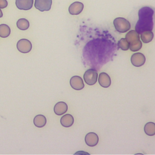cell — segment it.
<instances>
[{"label": "cell", "instance_id": "5bb4252c", "mask_svg": "<svg viewBox=\"0 0 155 155\" xmlns=\"http://www.w3.org/2000/svg\"><path fill=\"white\" fill-rule=\"evenodd\" d=\"M60 122L63 127H70L74 123V118L71 114H66L61 117Z\"/></svg>", "mask_w": 155, "mask_h": 155}, {"label": "cell", "instance_id": "603a6c76", "mask_svg": "<svg viewBox=\"0 0 155 155\" xmlns=\"http://www.w3.org/2000/svg\"><path fill=\"white\" fill-rule=\"evenodd\" d=\"M2 16H3V14H2V12L1 10V8H0V18L2 17Z\"/></svg>", "mask_w": 155, "mask_h": 155}, {"label": "cell", "instance_id": "277c9868", "mask_svg": "<svg viewBox=\"0 0 155 155\" xmlns=\"http://www.w3.org/2000/svg\"><path fill=\"white\" fill-rule=\"evenodd\" d=\"M16 47L18 51L22 53H27L30 52L32 48L31 42L27 39H21L18 41Z\"/></svg>", "mask_w": 155, "mask_h": 155}, {"label": "cell", "instance_id": "9a60e30c", "mask_svg": "<svg viewBox=\"0 0 155 155\" xmlns=\"http://www.w3.org/2000/svg\"><path fill=\"white\" fill-rule=\"evenodd\" d=\"M34 125L38 128H42L44 127L47 123L46 117L42 114L36 115L33 119Z\"/></svg>", "mask_w": 155, "mask_h": 155}, {"label": "cell", "instance_id": "5b68a950", "mask_svg": "<svg viewBox=\"0 0 155 155\" xmlns=\"http://www.w3.org/2000/svg\"><path fill=\"white\" fill-rule=\"evenodd\" d=\"M52 0H35V7L41 12L48 11L50 10Z\"/></svg>", "mask_w": 155, "mask_h": 155}, {"label": "cell", "instance_id": "7a4b0ae2", "mask_svg": "<svg viewBox=\"0 0 155 155\" xmlns=\"http://www.w3.org/2000/svg\"><path fill=\"white\" fill-rule=\"evenodd\" d=\"M113 24L115 29L120 33H125L128 31L131 27L130 23L128 20L124 18H116L113 21Z\"/></svg>", "mask_w": 155, "mask_h": 155}, {"label": "cell", "instance_id": "ac0fdd59", "mask_svg": "<svg viewBox=\"0 0 155 155\" xmlns=\"http://www.w3.org/2000/svg\"><path fill=\"white\" fill-rule=\"evenodd\" d=\"M17 27L21 30H25L28 28L30 24L27 19L25 18H21L18 20L16 22Z\"/></svg>", "mask_w": 155, "mask_h": 155}, {"label": "cell", "instance_id": "9c48e42d", "mask_svg": "<svg viewBox=\"0 0 155 155\" xmlns=\"http://www.w3.org/2000/svg\"><path fill=\"white\" fill-rule=\"evenodd\" d=\"M85 142L89 147L96 146L99 142V137L95 133H88L85 137Z\"/></svg>", "mask_w": 155, "mask_h": 155}, {"label": "cell", "instance_id": "ba28073f", "mask_svg": "<svg viewBox=\"0 0 155 155\" xmlns=\"http://www.w3.org/2000/svg\"><path fill=\"white\" fill-rule=\"evenodd\" d=\"M84 8V4L79 1L72 3L68 8V12L70 15H77L80 14Z\"/></svg>", "mask_w": 155, "mask_h": 155}, {"label": "cell", "instance_id": "2e32d148", "mask_svg": "<svg viewBox=\"0 0 155 155\" xmlns=\"http://www.w3.org/2000/svg\"><path fill=\"white\" fill-rule=\"evenodd\" d=\"M141 40L144 43H148L151 42L154 37V34L151 30H146L140 34Z\"/></svg>", "mask_w": 155, "mask_h": 155}, {"label": "cell", "instance_id": "e0dca14e", "mask_svg": "<svg viewBox=\"0 0 155 155\" xmlns=\"http://www.w3.org/2000/svg\"><path fill=\"white\" fill-rule=\"evenodd\" d=\"M144 131L148 136H152L155 135V124L152 122L147 123L144 127Z\"/></svg>", "mask_w": 155, "mask_h": 155}, {"label": "cell", "instance_id": "52a82bcc", "mask_svg": "<svg viewBox=\"0 0 155 155\" xmlns=\"http://www.w3.org/2000/svg\"><path fill=\"white\" fill-rule=\"evenodd\" d=\"M70 84L71 87L76 90H82L84 87V84L82 78L78 76H74L71 78Z\"/></svg>", "mask_w": 155, "mask_h": 155}, {"label": "cell", "instance_id": "3957f363", "mask_svg": "<svg viewBox=\"0 0 155 155\" xmlns=\"http://www.w3.org/2000/svg\"><path fill=\"white\" fill-rule=\"evenodd\" d=\"M84 79L87 84L89 85H94L97 79V73L96 70L90 68L85 71L84 74Z\"/></svg>", "mask_w": 155, "mask_h": 155}, {"label": "cell", "instance_id": "44dd1931", "mask_svg": "<svg viewBox=\"0 0 155 155\" xmlns=\"http://www.w3.org/2000/svg\"><path fill=\"white\" fill-rule=\"evenodd\" d=\"M142 46V42L139 40L137 42H135V43H133V44H130V47H129V49L131 51H136L139 50Z\"/></svg>", "mask_w": 155, "mask_h": 155}, {"label": "cell", "instance_id": "7402d4cb", "mask_svg": "<svg viewBox=\"0 0 155 155\" xmlns=\"http://www.w3.org/2000/svg\"><path fill=\"white\" fill-rule=\"evenodd\" d=\"M8 5L7 0H0V8H4Z\"/></svg>", "mask_w": 155, "mask_h": 155}, {"label": "cell", "instance_id": "4fadbf2b", "mask_svg": "<svg viewBox=\"0 0 155 155\" xmlns=\"http://www.w3.org/2000/svg\"><path fill=\"white\" fill-rule=\"evenodd\" d=\"M125 39L129 44H133L140 40L139 34L136 30H130L125 35Z\"/></svg>", "mask_w": 155, "mask_h": 155}, {"label": "cell", "instance_id": "6da1fadb", "mask_svg": "<svg viewBox=\"0 0 155 155\" xmlns=\"http://www.w3.org/2000/svg\"><path fill=\"white\" fill-rule=\"evenodd\" d=\"M153 10L148 7L141 8L139 11V21H137L135 29L139 33L141 34L146 30H151L153 28Z\"/></svg>", "mask_w": 155, "mask_h": 155}, {"label": "cell", "instance_id": "7c38bea8", "mask_svg": "<svg viewBox=\"0 0 155 155\" xmlns=\"http://www.w3.org/2000/svg\"><path fill=\"white\" fill-rule=\"evenodd\" d=\"M68 109L67 104L64 102H58L54 107V112L56 115L61 116L66 113Z\"/></svg>", "mask_w": 155, "mask_h": 155}, {"label": "cell", "instance_id": "d6986e66", "mask_svg": "<svg viewBox=\"0 0 155 155\" xmlns=\"http://www.w3.org/2000/svg\"><path fill=\"white\" fill-rule=\"evenodd\" d=\"M10 34V27L5 24H0V37L5 38L8 37Z\"/></svg>", "mask_w": 155, "mask_h": 155}, {"label": "cell", "instance_id": "8992f818", "mask_svg": "<svg viewBox=\"0 0 155 155\" xmlns=\"http://www.w3.org/2000/svg\"><path fill=\"white\" fill-rule=\"evenodd\" d=\"M131 62L134 66L140 67L145 64V57L141 53H136L131 56Z\"/></svg>", "mask_w": 155, "mask_h": 155}, {"label": "cell", "instance_id": "8fae6325", "mask_svg": "<svg viewBox=\"0 0 155 155\" xmlns=\"http://www.w3.org/2000/svg\"><path fill=\"white\" fill-rule=\"evenodd\" d=\"M98 82L99 85L104 88L109 87L111 85V79L109 75L104 72L101 73L98 78Z\"/></svg>", "mask_w": 155, "mask_h": 155}, {"label": "cell", "instance_id": "30bf717a", "mask_svg": "<svg viewBox=\"0 0 155 155\" xmlns=\"http://www.w3.org/2000/svg\"><path fill=\"white\" fill-rule=\"evenodd\" d=\"M33 5V0H16V5L19 10H30Z\"/></svg>", "mask_w": 155, "mask_h": 155}, {"label": "cell", "instance_id": "ffe728a7", "mask_svg": "<svg viewBox=\"0 0 155 155\" xmlns=\"http://www.w3.org/2000/svg\"><path fill=\"white\" fill-rule=\"evenodd\" d=\"M117 45L122 50H127L129 49L130 44L125 38H121L118 41Z\"/></svg>", "mask_w": 155, "mask_h": 155}]
</instances>
